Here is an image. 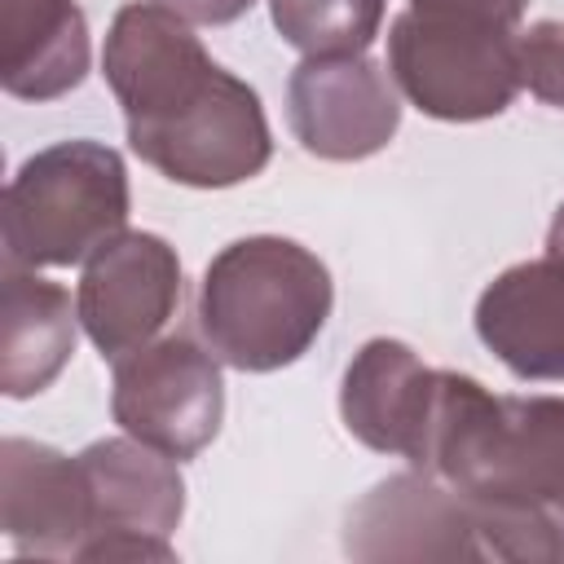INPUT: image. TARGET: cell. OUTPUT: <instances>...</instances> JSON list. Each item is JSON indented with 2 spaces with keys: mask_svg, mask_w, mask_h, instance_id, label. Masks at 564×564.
I'll list each match as a JSON object with an SVG mask.
<instances>
[{
  "mask_svg": "<svg viewBox=\"0 0 564 564\" xmlns=\"http://www.w3.org/2000/svg\"><path fill=\"white\" fill-rule=\"evenodd\" d=\"M88 22L75 0H0V84L22 101H53L88 75Z\"/></svg>",
  "mask_w": 564,
  "mask_h": 564,
  "instance_id": "obj_14",
  "label": "cell"
},
{
  "mask_svg": "<svg viewBox=\"0 0 564 564\" xmlns=\"http://www.w3.org/2000/svg\"><path fill=\"white\" fill-rule=\"evenodd\" d=\"M330 304V269L308 247L251 234L212 256L198 286V326L225 366L269 375L313 348Z\"/></svg>",
  "mask_w": 564,
  "mask_h": 564,
  "instance_id": "obj_3",
  "label": "cell"
},
{
  "mask_svg": "<svg viewBox=\"0 0 564 564\" xmlns=\"http://www.w3.org/2000/svg\"><path fill=\"white\" fill-rule=\"evenodd\" d=\"M546 247H551V256H560V260H564V203L555 207V220H551V234H546Z\"/></svg>",
  "mask_w": 564,
  "mask_h": 564,
  "instance_id": "obj_20",
  "label": "cell"
},
{
  "mask_svg": "<svg viewBox=\"0 0 564 564\" xmlns=\"http://www.w3.org/2000/svg\"><path fill=\"white\" fill-rule=\"evenodd\" d=\"M79 463L93 494V533L75 560H172L167 538L185 516L176 458L137 436H106L79 449Z\"/></svg>",
  "mask_w": 564,
  "mask_h": 564,
  "instance_id": "obj_7",
  "label": "cell"
},
{
  "mask_svg": "<svg viewBox=\"0 0 564 564\" xmlns=\"http://www.w3.org/2000/svg\"><path fill=\"white\" fill-rule=\"evenodd\" d=\"M388 0H269L278 35L304 57L366 53L383 26Z\"/></svg>",
  "mask_w": 564,
  "mask_h": 564,
  "instance_id": "obj_16",
  "label": "cell"
},
{
  "mask_svg": "<svg viewBox=\"0 0 564 564\" xmlns=\"http://www.w3.org/2000/svg\"><path fill=\"white\" fill-rule=\"evenodd\" d=\"M101 75L123 106L137 159L176 185L229 189L260 176L273 159L256 88L212 62L189 22L159 0L115 13Z\"/></svg>",
  "mask_w": 564,
  "mask_h": 564,
  "instance_id": "obj_1",
  "label": "cell"
},
{
  "mask_svg": "<svg viewBox=\"0 0 564 564\" xmlns=\"http://www.w3.org/2000/svg\"><path fill=\"white\" fill-rule=\"evenodd\" d=\"M216 361L220 357L198 348L189 335L150 339L119 357L110 379L115 423L176 463L203 454L225 419V383Z\"/></svg>",
  "mask_w": 564,
  "mask_h": 564,
  "instance_id": "obj_6",
  "label": "cell"
},
{
  "mask_svg": "<svg viewBox=\"0 0 564 564\" xmlns=\"http://www.w3.org/2000/svg\"><path fill=\"white\" fill-rule=\"evenodd\" d=\"M436 405V370L401 339H366L339 383L344 427L375 454H397L419 467Z\"/></svg>",
  "mask_w": 564,
  "mask_h": 564,
  "instance_id": "obj_12",
  "label": "cell"
},
{
  "mask_svg": "<svg viewBox=\"0 0 564 564\" xmlns=\"http://www.w3.org/2000/svg\"><path fill=\"white\" fill-rule=\"evenodd\" d=\"M520 70L538 101L564 110V22L542 18L520 35Z\"/></svg>",
  "mask_w": 564,
  "mask_h": 564,
  "instance_id": "obj_17",
  "label": "cell"
},
{
  "mask_svg": "<svg viewBox=\"0 0 564 564\" xmlns=\"http://www.w3.org/2000/svg\"><path fill=\"white\" fill-rule=\"evenodd\" d=\"M286 123L313 159L357 163L397 137L401 101L366 53L304 57L286 79Z\"/></svg>",
  "mask_w": 564,
  "mask_h": 564,
  "instance_id": "obj_9",
  "label": "cell"
},
{
  "mask_svg": "<svg viewBox=\"0 0 564 564\" xmlns=\"http://www.w3.org/2000/svg\"><path fill=\"white\" fill-rule=\"evenodd\" d=\"M419 471L480 507L542 511L564 529V397H498L471 375L436 370Z\"/></svg>",
  "mask_w": 564,
  "mask_h": 564,
  "instance_id": "obj_2",
  "label": "cell"
},
{
  "mask_svg": "<svg viewBox=\"0 0 564 564\" xmlns=\"http://www.w3.org/2000/svg\"><path fill=\"white\" fill-rule=\"evenodd\" d=\"M388 75L432 119H494L524 88L520 35L502 22L410 4L388 26Z\"/></svg>",
  "mask_w": 564,
  "mask_h": 564,
  "instance_id": "obj_5",
  "label": "cell"
},
{
  "mask_svg": "<svg viewBox=\"0 0 564 564\" xmlns=\"http://www.w3.org/2000/svg\"><path fill=\"white\" fill-rule=\"evenodd\" d=\"M0 524L18 555L75 560L93 533V494L79 454L4 436L0 441Z\"/></svg>",
  "mask_w": 564,
  "mask_h": 564,
  "instance_id": "obj_11",
  "label": "cell"
},
{
  "mask_svg": "<svg viewBox=\"0 0 564 564\" xmlns=\"http://www.w3.org/2000/svg\"><path fill=\"white\" fill-rule=\"evenodd\" d=\"M163 9L181 13L185 22H198V26H225V22H238L256 0H159Z\"/></svg>",
  "mask_w": 564,
  "mask_h": 564,
  "instance_id": "obj_19",
  "label": "cell"
},
{
  "mask_svg": "<svg viewBox=\"0 0 564 564\" xmlns=\"http://www.w3.org/2000/svg\"><path fill=\"white\" fill-rule=\"evenodd\" d=\"M352 560H485L476 507L432 471H401L352 502L344 520Z\"/></svg>",
  "mask_w": 564,
  "mask_h": 564,
  "instance_id": "obj_10",
  "label": "cell"
},
{
  "mask_svg": "<svg viewBox=\"0 0 564 564\" xmlns=\"http://www.w3.org/2000/svg\"><path fill=\"white\" fill-rule=\"evenodd\" d=\"M128 203V167L106 141L79 137L35 150L4 189V264H84L123 234Z\"/></svg>",
  "mask_w": 564,
  "mask_h": 564,
  "instance_id": "obj_4",
  "label": "cell"
},
{
  "mask_svg": "<svg viewBox=\"0 0 564 564\" xmlns=\"http://www.w3.org/2000/svg\"><path fill=\"white\" fill-rule=\"evenodd\" d=\"M476 335L516 379H564V260L502 269L476 300Z\"/></svg>",
  "mask_w": 564,
  "mask_h": 564,
  "instance_id": "obj_13",
  "label": "cell"
},
{
  "mask_svg": "<svg viewBox=\"0 0 564 564\" xmlns=\"http://www.w3.org/2000/svg\"><path fill=\"white\" fill-rule=\"evenodd\" d=\"M414 9H436V13H463V18H485V22H502L516 26L524 18L529 0H410Z\"/></svg>",
  "mask_w": 564,
  "mask_h": 564,
  "instance_id": "obj_18",
  "label": "cell"
},
{
  "mask_svg": "<svg viewBox=\"0 0 564 564\" xmlns=\"http://www.w3.org/2000/svg\"><path fill=\"white\" fill-rule=\"evenodd\" d=\"M0 313V388L22 401L44 392L70 361L79 308H70V295L35 269L4 264Z\"/></svg>",
  "mask_w": 564,
  "mask_h": 564,
  "instance_id": "obj_15",
  "label": "cell"
},
{
  "mask_svg": "<svg viewBox=\"0 0 564 564\" xmlns=\"http://www.w3.org/2000/svg\"><path fill=\"white\" fill-rule=\"evenodd\" d=\"M181 304V260L176 247L145 229H123L110 238L79 278L75 308L79 326L106 361H119L150 344Z\"/></svg>",
  "mask_w": 564,
  "mask_h": 564,
  "instance_id": "obj_8",
  "label": "cell"
}]
</instances>
